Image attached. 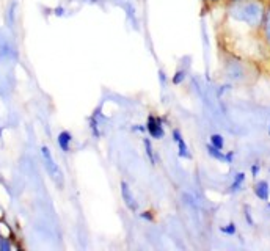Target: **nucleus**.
Here are the masks:
<instances>
[{
	"mask_svg": "<svg viewBox=\"0 0 270 251\" xmlns=\"http://www.w3.org/2000/svg\"><path fill=\"white\" fill-rule=\"evenodd\" d=\"M267 0H239V2H228L226 16L228 19L237 25L259 33L261 24L264 19Z\"/></svg>",
	"mask_w": 270,
	"mask_h": 251,
	"instance_id": "obj_1",
	"label": "nucleus"
},
{
	"mask_svg": "<svg viewBox=\"0 0 270 251\" xmlns=\"http://www.w3.org/2000/svg\"><path fill=\"white\" fill-rule=\"evenodd\" d=\"M41 155H43V160H44V166L48 170L51 179L58 185V187H63V173L60 170V166L55 162L54 155L51 152V150L48 146H43L41 148Z\"/></svg>",
	"mask_w": 270,
	"mask_h": 251,
	"instance_id": "obj_2",
	"label": "nucleus"
},
{
	"mask_svg": "<svg viewBox=\"0 0 270 251\" xmlns=\"http://www.w3.org/2000/svg\"><path fill=\"white\" fill-rule=\"evenodd\" d=\"M145 126H146L148 135L151 137V140H162L165 137V126H163V119L161 116L150 115Z\"/></svg>",
	"mask_w": 270,
	"mask_h": 251,
	"instance_id": "obj_3",
	"label": "nucleus"
},
{
	"mask_svg": "<svg viewBox=\"0 0 270 251\" xmlns=\"http://www.w3.org/2000/svg\"><path fill=\"white\" fill-rule=\"evenodd\" d=\"M119 190H121V198H123V202L124 206L130 210V212H137L138 210V202L135 200V195L132 192V189H130V185L126 182V181H121L119 184Z\"/></svg>",
	"mask_w": 270,
	"mask_h": 251,
	"instance_id": "obj_4",
	"label": "nucleus"
},
{
	"mask_svg": "<svg viewBox=\"0 0 270 251\" xmlns=\"http://www.w3.org/2000/svg\"><path fill=\"white\" fill-rule=\"evenodd\" d=\"M259 36L263 43L266 44V48L270 49V0L267 2L266 6V13H264V19L263 24H261V29H259Z\"/></svg>",
	"mask_w": 270,
	"mask_h": 251,
	"instance_id": "obj_5",
	"label": "nucleus"
},
{
	"mask_svg": "<svg viewBox=\"0 0 270 251\" xmlns=\"http://www.w3.org/2000/svg\"><path fill=\"white\" fill-rule=\"evenodd\" d=\"M226 76L228 79L231 80H242L245 77V69H244V63H240V61H228L226 63Z\"/></svg>",
	"mask_w": 270,
	"mask_h": 251,
	"instance_id": "obj_6",
	"label": "nucleus"
},
{
	"mask_svg": "<svg viewBox=\"0 0 270 251\" xmlns=\"http://www.w3.org/2000/svg\"><path fill=\"white\" fill-rule=\"evenodd\" d=\"M253 193H255V197L259 201L267 202L270 200V184H269V181H266V179L256 181L255 185H253Z\"/></svg>",
	"mask_w": 270,
	"mask_h": 251,
	"instance_id": "obj_7",
	"label": "nucleus"
},
{
	"mask_svg": "<svg viewBox=\"0 0 270 251\" xmlns=\"http://www.w3.org/2000/svg\"><path fill=\"white\" fill-rule=\"evenodd\" d=\"M247 181V174L244 171H237L234 176H232V181L229 184V187H228V192L229 193H239L242 192V189H244V184Z\"/></svg>",
	"mask_w": 270,
	"mask_h": 251,
	"instance_id": "obj_8",
	"label": "nucleus"
},
{
	"mask_svg": "<svg viewBox=\"0 0 270 251\" xmlns=\"http://www.w3.org/2000/svg\"><path fill=\"white\" fill-rule=\"evenodd\" d=\"M71 143H72V135L69 131H61L57 137V145L61 150V152L68 154L71 151Z\"/></svg>",
	"mask_w": 270,
	"mask_h": 251,
	"instance_id": "obj_9",
	"label": "nucleus"
},
{
	"mask_svg": "<svg viewBox=\"0 0 270 251\" xmlns=\"http://www.w3.org/2000/svg\"><path fill=\"white\" fill-rule=\"evenodd\" d=\"M88 127H90V132H91V137L96 138V140H99L101 138V119L96 118L95 115H91L88 118Z\"/></svg>",
	"mask_w": 270,
	"mask_h": 251,
	"instance_id": "obj_10",
	"label": "nucleus"
},
{
	"mask_svg": "<svg viewBox=\"0 0 270 251\" xmlns=\"http://www.w3.org/2000/svg\"><path fill=\"white\" fill-rule=\"evenodd\" d=\"M206 152H208L209 157H212L214 160L225 163V151H223V150H218V148H216V146H212L211 143H208L206 145Z\"/></svg>",
	"mask_w": 270,
	"mask_h": 251,
	"instance_id": "obj_11",
	"label": "nucleus"
},
{
	"mask_svg": "<svg viewBox=\"0 0 270 251\" xmlns=\"http://www.w3.org/2000/svg\"><path fill=\"white\" fill-rule=\"evenodd\" d=\"M187 69L185 68H178L176 69V72L173 74V77L170 79V82L173 83V85H176V87H179V85H182V83L185 82V79H187Z\"/></svg>",
	"mask_w": 270,
	"mask_h": 251,
	"instance_id": "obj_12",
	"label": "nucleus"
},
{
	"mask_svg": "<svg viewBox=\"0 0 270 251\" xmlns=\"http://www.w3.org/2000/svg\"><path fill=\"white\" fill-rule=\"evenodd\" d=\"M143 146H145V152H146V157L150 159L151 165H156L157 160H156V154H154V148H153V142H151V137L148 138L145 137L143 138Z\"/></svg>",
	"mask_w": 270,
	"mask_h": 251,
	"instance_id": "obj_13",
	"label": "nucleus"
},
{
	"mask_svg": "<svg viewBox=\"0 0 270 251\" xmlns=\"http://www.w3.org/2000/svg\"><path fill=\"white\" fill-rule=\"evenodd\" d=\"M176 145H178V154H179L181 159H187V160H190V159H192V154H190L189 146H187V143H185L184 138H181L179 142H176Z\"/></svg>",
	"mask_w": 270,
	"mask_h": 251,
	"instance_id": "obj_14",
	"label": "nucleus"
},
{
	"mask_svg": "<svg viewBox=\"0 0 270 251\" xmlns=\"http://www.w3.org/2000/svg\"><path fill=\"white\" fill-rule=\"evenodd\" d=\"M209 143L212 146L218 148V150H225V138H223V135H220V134H212L209 137Z\"/></svg>",
	"mask_w": 270,
	"mask_h": 251,
	"instance_id": "obj_15",
	"label": "nucleus"
},
{
	"mask_svg": "<svg viewBox=\"0 0 270 251\" xmlns=\"http://www.w3.org/2000/svg\"><path fill=\"white\" fill-rule=\"evenodd\" d=\"M220 232H221V234H225V236H236V234H237V226H236V223H234V221H229L228 225L220 226Z\"/></svg>",
	"mask_w": 270,
	"mask_h": 251,
	"instance_id": "obj_16",
	"label": "nucleus"
},
{
	"mask_svg": "<svg viewBox=\"0 0 270 251\" xmlns=\"http://www.w3.org/2000/svg\"><path fill=\"white\" fill-rule=\"evenodd\" d=\"M13 245L8 237H2L0 236V251H11Z\"/></svg>",
	"mask_w": 270,
	"mask_h": 251,
	"instance_id": "obj_17",
	"label": "nucleus"
},
{
	"mask_svg": "<svg viewBox=\"0 0 270 251\" xmlns=\"http://www.w3.org/2000/svg\"><path fill=\"white\" fill-rule=\"evenodd\" d=\"M244 218H245V221L248 223V226H255V220H253V215H251V209H250V206H245V207H244Z\"/></svg>",
	"mask_w": 270,
	"mask_h": 251,
	"instance_id": "obj_18",
	"label": "nucleus"
},
{
	"mask_svg": "<svg viewBox=\"0 0 270 251\" xmlns=\"http://www.w3.org/2000/svg\"><path fill=\"white\" fill-rule=\"evenodd\" d=\"M250 173H251V178L253 179H258V176L261 173V163L259 162H255L253 165L250 166Z\"/></svg>",
	"mask_w": 270,
	"mask_h": 251,
	"instance_id": "obj_19",
	"label": "nucleus"
},
{
	"mask_svg": "<svg viewBox=\"0 0 270 251\" xmlns=\"http://www.w3.org/2000/svg\"><path fill=\"white\" fill-rule=\"evenodd\" d=\"M234 157H236L234 151H226L225 152V163L226 165H232V163H234Z\"/></svg>",
	"mask_w": 270,
	"mask_h": 251,
	"instance_id": "obj_20",
	"label": "nucleus"
},
{
	"mask_svg": "<svg viewBox=\"0 0 270 251\" xmlns=\"http://www.w3.org/2000/svg\"><path fill=\"white\" fill-rule=\"evenodd\" d=\"M140 217H142L143 220H146V221H154V220H156L153 210H143V212L140 213Z\"/></svg>",
	"mask_w": 270,
	"mask_h": 251,
	"instance_id": "obj_21",
	"label": "nucleus"
},
{
	"mask_svg": "<svg viewBox=\"0 0 270 251\" xmlns=\"http://www.w3.org/2000/svg\"><path fill=\"white\" fill-rule=\"evenodd\" d=\"M171 138H173V142L176 143V142H179L181 138H184V137H182V132L179 131V129H173V131H171Z\"/></svg>",
	"mask_w": 270,
	"mask_h": 251,
	"instance_id": "obj_22",
	"label": "nucleus"
},
{
	"mask_svg": "<svg viewBox=\"0 0 270 251\" xmlns=\"http://www.w3.org/2000/svg\"><path fill=\"white\" fill-rule=\"evenodd\" d=\"M132 131L134 132H146V126L145 124H135V126H132Z\"/></svg>",
	"mask_w": 270,
	"mask_h": 251,
	"instance_id": "obj_23",
	"label": "nucleus"
},
{
	"mask_svg": "<svg viewBox=\"0 0 270 251\" xmlns=\"http://www.w3.org/2000/svg\"><path fill=\"white\" fill-rule=\"evenodd\" d=\"M159 80L162 83V88H165L166 87V76H165L163 71H159Z\"/></svg>",
	"mask_w": 270,
	"mask_h": 251,
	"instance_id": "obj_24",
	"label": "nucleus"
},
{
	"mask_svg": "<svg viewBox=\"0 0 270 251\" xmlns=\"http://www.w3.org/2000/svg\"><path fill=\"white\" fill-rule=\"evenodd\" d=\"M54 14H55V16H64V8H63V6L54 8Z\"/></svg>",
	"mask_w": 270,
	"mask_h": 251,
	"instance_id": "obj_25",
	"label": "nucleus"
},
{
	"mask_svg": "<svg viewBox=\"0 0 270 251\" xmlns=\"http://www.w3.org/2000/svg\"><path fill=\"white\" fill-rule=\"evenodd\" d=\"M229 88H231V85H221V87H220V91H218V95L221 96L223 93H225V91H228Z\"/></svg>",
	"mask_w": 270,
	"mask_h": 251,
	"instance_id": "obj_26",
	"label": "nucleus"
},
{
	"mask_svg": "<svg viewBox=\"0 0 270 251\" xmlns=\"http://www.w3.org/2000/svg\"><path fill=\"white\" fill-rule=\"evenodd\" d=\"M204 2H208V3H220V2H223V0H204Z\"/></svg>",
	"mask_w": 270,
	"mask_h": 251,
	"instance_id": "obj_27",
	"label": "nucleus"
},
{
	"mask_svg": "<svg viewBox=\"0 0 270 251\" xmlns=\"http://www.w3.org/2000/svg\"><path fill=\"white\" fill-rule=\"evenodd\" d=\"M2 134H3V127H0V138H2Z\"/></svg>",
	"mask_w": 270,
	"mask_h": 251,
	"instance_id": "obj_28",
	"label": "nucleus"
},
{
	"mask_svg": "<svg viewBox=\"0 0 270 251\" xmlns=\"http://www.w3.org/2000/svg\"><path fill=\"white\" fill-rule=\"evenodd\" d=\"M226 2H239V0H226Z\"/></svg>",
	"mask_w": 270,
	"mask_h": 251,
	"instance_id": "obj_29",
	"label": "nucleus"
},
{
	"mask_svg": "<svg viewBox=\"0 0 270 251\" xmlns=\"http://www.w3.org/2000/svg\"><path fill=\"white\" fill-rule=\"evenodd\" d=\"M269 135H270V124H269Z\"/></svg>",
	"mask_w": 270,
	"mask_h": 251,
	"instance_id": "obj_30",
	"label": "nucleus"
},
{
	"mask_svg": "<svg viewBox=\"0 0 270 251\" xmlns=\"http://www.w3.org/2000/svg\"><path fill=\"white\" fill-rule=\"evenodd\" d=\"M269 173H270V168H269Z\"/></svg>",
	"mask_w": 270,
	"mask_h": 251,
	"instance_id": "obj_31",
	"label": "nucleus"
}]
</instances>
